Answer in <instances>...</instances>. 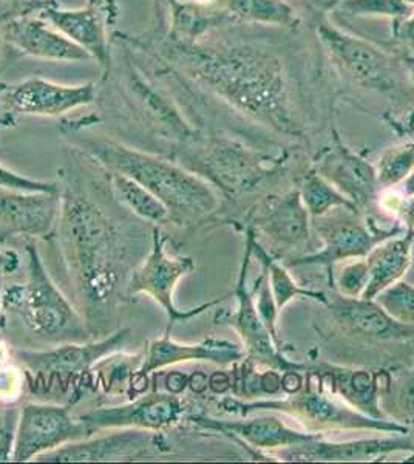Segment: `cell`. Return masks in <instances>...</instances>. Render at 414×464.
<instances>
[{
  "label": "cell",
  "instance_id": "cell-16",
  "mask_svg": "<svg viewBox=\"0 0 414 464\" xmlns=\"http://www.w3.org/2000/svg\"><path fill=\"white\" fill-rule=\"evenodd\" d=\"M183 401L175 393L153 392L150 395L135 396L133 401L121 406H107L93 409L79 420L84 422L90 432L107 429H142L150 432H163L183 418Z\"/></svg>",
  "mask_w": 414,
  "mask_h": 464
},
{
  "label": "cell",
  "instance_id": "cell-10",
  "mask_svg": "<svg viewBox=\"0 0 414 464\" xmlns=\"http://www.w3.org/2000/svg\"><path fill=\"white\" fill-rule=\"evenodd\" d=\"M314 220L313 227L322 240V249L289 259L286 264L289 266L323 265L330 269V276L339 262L367 257L376 245L404 232L400 227L371 231L359 212L346 208H339Z\"/></svg>",
  "mask_w": 414,
  "mask_h": 464
},
{
  "label": "cell",
  "instance_id": "cell-6",
  "mask_svg": "<svg viewBox=\"0 0 414 464\" xmlns=\"http://www.w3.org/2000/svg\"><path fill=\"white\" fill-rule=\"evenodd\" d=\"M130 338V328H121L98 341L63 343L50 350H14L13 356L25 369L33 392H50L54 384L63 392L70 387L78 391L79 381L102 359L127 347Z\"/></svg>",
  "mask_w": 414,
  "mask_h": 464
},
{
  "label": "cell",
  "instance_id": "cell-46",
  "mask_svg": "<svg viewBox=\"0 0 414 464\" xmlns=\"http://www.w3.org/2000/svg\"><path fill=\"white\" fill-rule=\"evenodd\" d=\"M407 69H409V78L414 85V58L407 59Z\"/></svg>",
  "mask_w": 414,
  "mask_h": 464
},
{
  "label": "cell",
  "instance_id": "cell-23",
  "mask_svg": "<svg viewBox=\"0 0 414 464\" xmlns=\"http://www.w3.org/2000/svg\"><path fill=\"white\" fill-rule=\"evenodd\" d=\"M326 306L343 330L359 338L374 341H405L414 338V325L400 324L376 301L363 297H346L332 291Z\"/></svg>",
  "mask_w": 414,
  "mask_h": 464
},
{
  "label": "cell",
  "instance_id": "cell-27",
  "mask_svg": "<svg viewBox=\"0 0 414 464\" xmlns=\"http://www.w3.org/2000/svg\"><path fill=\"white\" fill-rule=\"evenodd\" d=\"M311 373L317 378L320 387L330 389L331 393L341 396L352 409L383 420L382 411L379 407L378 380L368 370L320 365L314 367Z\"/></svg>",
  "mask_w": 414,
  "mask_h": 464
},
{
  "label": "cell",
  "instance_id": "cell-48",
  "mask_svg": "<svg viewBox=\"0 0 414 464\" xmlns=\"http://www.w3.org/2000/svg\"><path fill=\"white\" fill-rule=\"evenodd\" d=\"M405 4L409 6H413L414 8V0H404Z\"/></svg>",
  "mask_w": 414,
  "mask_h": 464
},
{
  "label": "cell",
  "instance_id": "cell-4",
  "mask_svg": "<svg viewBox=\"0 0 414 464\" xmlns=\"http://www.w3.org/2000/svg\"><path fill=\"white\" fill-rule=\"evenodd\" d=\"M25 284L2 293V308L16 313L37 338L52 343L91 341L84 316L59 290L33 240H25Z\"/></svg>",
  "mask_w": 414,
  "mask_h": 464
},
{
  "label": "cell",
  "instance_id": "cell-43",
  "mask_svg": "<svg viewBox=\"0 0 414 464\" xmlns=\"http://www.w3.org/2000/svg\"><path fill=\"white\" fill-rule=\"evenodd\" d=\"M304 2L313 6L315 11L330 13V11H336L341 6L342 2H345V0H304Z\"/></svg>",
  "mask_w": 414,
  "mask_h": 464
},
{
  "label": "cell",
  "instance_id": "cell-39",
  "mask_svg": "<svg viewBox=\"0 0 414 464\" xmlns=\"http://www.w3.org/2000/svg\"><path fill=\"white\" fill-rule=\"evenodd\" d=\"M17 421L19 411H6L0 420V461H11L13 449L16 441Z\"/></svg>",
  "mask_w": 414,
  "mask_h": 464
},
{
  "label": "cell",
  "instance_id": "cell-3",
  "mask_svg": "<svg viewBox=\"0 0 414 464\" xmlns=\"http://www.w3.org/2000/svg\"><path fill=\"white\" fill-rule=\"evenodd\" d=\"M74 148L95 160L105 170L127 175L150 190L168 209V222L192 227L214 216L220 208V196L209 181L192 170L155 153L129 148L107 138L73 133Z\"/></svg>",
  "mask_w": 414,
  "mask_h": 464
},
{
  "label": "cell",
  "instance_id": "cell-2",
  "mask_svg": "<svg viewBox=\"0 0 414 464\" xmlns=\"http://www.w3.org/2000/svg\"><path fill=\"white\" fill-rule=\"evenodd\" d=\"M184 69L232 109L284 135H299L293 92L277 54L254 45L178 44Z\"/></svg>",
  "mask_w": 414,
  "mask_h": 464
},
{
  "label": "cell",
  "instance_id": "cell-19",
  "mask_svg": "<svg viewBox=\"0 0 414 464\" xmlns=\"http://www.w3.org/2000/svg\"><path fill=\"white\" fill-rule=\"evenodd\" d=\"M245 358V350L240 345L226 339L209 338L197 343H181L173 341L170 334L155 339L149 343L142 362L133 373L130 387L133 393H142L141 385H147V376L153 372L170 367V365L190 362V361H207L218 365H231Z\"/></svg>",
  "mask_w": 414,
  "mask_h": 464
},
{
  "label": "cell",
  "instance_id": "cell-1",
  "mask_svg": "<svg viewBox=\"0 0 414 464\" xmlns=\"http://www.w3.org/2000/svg\"><path fill=\"white\" fill-rule=\"evenodd\" d=\"M59 189L61 211L53 229L59 257L73 286L76 308L93 338L102 336L116 305L129 299L127 284L146 257V236L121 217L122 205L109 179L104 188L81 164H70Z\"/></svg>",
  "mask_w": 414,
  "mask_h": 464
},
{
  "label": "cell",
  "instance_id": "cell-7",
  "mask_svg": "<svg viewBox=\"0 0 414 464\" xmlns=\"http://www.w3.org/2000/svg\"><path fill=\"white\" fill-rule=\"evenodd\" d=\"M311 373V372H310ZM317 380V378H315ZM319 382V381H317ZM314 385L302 387L297 393H293L288 400L277 401L238 402L231 398L221 401V407L231 413L249 415L252 411H275L286 413L289 417L303 422L311 430H374V432L396 433L405 435L409 428L400 426L398 422L389 420H379L362 411L352 409L351 406H343L341 402L332 401L325 393L320 392Z\"/></svg>",
  "mask_w": 414,
  "mask_h": 464
},
{
  "label": "cell",
  "instance_id": "cell-36",
  "mask_svg": "<svg viewBox=\"0 0 414 464\" xmlns=\"http://www.w3.org/2000/svg\"><path fill=\"white\" fill-rule=\"evenodd\" d=\"M252 293H254L255 306H257L258 314L262 317L265 327L268 328L271 336L280 348V338L277 334V316L280 310H278L275 299H274L266 269L263 268V275L258 277Z\"/></svg>",
  "mask_w": 414,
  "mask_h": 464
},
{
  "label": "cell",
  "instance_id": "cell-47",
  "mask_svg": "<svg viewBox=\"0 0 414 464\" xmlns=\"http://www.w3.org/2000/svg\"><path fill=\"white\" fill-rule=\"evenodd\" d=\"M4 276L0 273V308H2V279H4Z\"/></svg>",
  "mask_w": 414,
  "mask_h": 464
},
{
  "label": "cell",
  "instance_id": "cell-35",
  "mask_svg": "<svg viewBox=\"0 0 414 464\" xmlns=\"http://www.w3.org/2000/svg\"><path fill=\"white\" fill-rule=\"evenodd\" d=\"M368 284L367 259H352L343 265L337 275L331 276V285L334 291L346 297H361Z\"/></svg>",
  "mask_w": 414,
  "mask_h": 464
},
{
  "label": "cell",
  "instance_id": "cell-21",
  "mask_svg": "<svg viewBox=\"0 0 414 464\" xmlns=\"http://www.w3.org/2000/svg\"><path fill=\"white\" fill-rule=\"evenodd\" d=\"M58 192H26L0 186V225L13 236L48 237L58 222Z\"/></svg>",
  "mask_w": 414,
  "mask_h": 464
},
{
  "label": "cell",
  "instance_id": "cell-31",
  "mask_svg": "<svg viewBox=\"0 0 414 464\" xmlns=\"http://www.w3.org/2000/svg\"><path fill=\"white\" fill-rule=\"evenodd\" d=\"M300 196L303 200L306 209L310 212L311 218H319L328 212L346 208L351 211H357L356 206L341 194L334 186L330 185L323 177H320L314 169L306 174L300 188ZM361 214V212H359Z\"/></svg>",
  "mask_w": 414,
  "mask_h": 464
},
{
  "label": "cell",
  "instance_id": "cell-50",
  "mask_svg": "<svg viewBox=\"0 0 414 464\" xmlns=\"http://www.w3.org/2000/svg\"><path fill=\"white\" fill-rule=\"evenodd\" d=\"M0 41H2V36H0Z\"/></svg>",
  "mask_w": 414,
  "mask_h": 464
},
{
  "label": "cell",
  "instance_id": "cell-40",
  "mask_svg": "<svg viewBox=\"0 0 414 464\" xmlns=\"http://www.w3.org/2000/svg\"><path fill=\"white\" fill-rule=\"evenodd\" d=\"M393 33L399 43L414 52V11L402 21L394 22Z\"/></svg>",
  "mask_w": 414,
  "mask_h": 464
},
{
  "label": "cell",
  "instance_id": "cell-11",
  "mask_svg": "<svg viewBox=\"0 0 414 464\" xmlns=\"http://www.w3.org/2000/svg\"><path fill=\"white\" fill-rule=\"evenodd\" d=\"M91 435L93 433L79 417H74L69 406L28 402L19 411L11 461L26 463Z\"/></svg>",
  "mask_w": 414,
  "mask_h": 464
},
{
  "label": "cell",
  "instance_id": "cell-5",
  "mask_svg": "<svg viewBox=\"0 0 414 464\" xmlns=\"http://www.w3.org/2000/svg\"><path fill=\"white\" fill-rule=\"evenodd\" d=\"M177 163L209 181L227 198H236L269 175L266 159L243 144L220 137H203L175 148Z\"/></svg>",
  "mask_w": 414,
  "mask_h": 464
},
{
  "label": "cell",
  "instance_id": "cell-13",
  "mask_svg": "<svg viewBox=\"0 0 414 464\" xmlns=\"http://www.w3.org/2000/svg\"><path fill=\"white\" fill-rule=\"evenodd\" d=\"M168 441L161 432L142 429H118V432L93 438V435L52 452L41 455V463H101V461H133L158 457L168 452Z\"/></svg>",
  "mask_w": 414,
  "mask_h": 464
},
{
  "label": "cell",
  "instance_id": "cell-45",
  "mask_svg": "<svg viewBox=\"0 0 414 464\" xmlns=\"http://www.w3.org/2000/svg\"><path fill=\"white\" fill-rule=\"evenodd\" d=\"M11 237H14V236H13L8 229H5V227L0 225V245H2V243H5L6 240Z\"/></svg>",
  "mask_w": 414,
  "mask_h": 464
},
{
  "label": "cell",
  "instance_id": "cell-8",
  "mask_svg": "<svg viewBox=\"0 0 414 464\" xmlns=\"http://www.w3.org/2000/svg\"><path fill=\"white\" fill-rule=\"evenodd\" d=\"M195 271V260L192 257H172L166 251V237L158 227H152V240L146 257L131 273L127 284V297L131 299L138 295H147L163 308L168 316L166 334H170L173 325L178 322H188L198 316L212 306L220 305L226 297H217L216 301L195 306L190 310H179L173 302V293L179 280Z\"/></svg>",
  "mask_w": 414,
  "mask_h": 464
},
{
  "label": "cell",
  "instance_id": "cell-29",
  "mask_svg": "<svg viewBox=\"0 0 414 464\" xmlns=\"http://www.w3.org/2000/svg\"><path fill=\"white\" fill-rule=\"evenodd\" d=\"M227 16L232 22L294 27L297 22L295 10L286 0H226Z\"/></svg>",
  "mask_w": 414,
  "mask_h": 464
},
{
  "label": "cell",
  "instance_id": "cell-28",
  "mask_svg": "<svg viewBox=\"0 0 414 464\" xmlns=\"http://www.w3.org/2000/svg\"><path fill=\"white\" fill-rule=\"evenodd\" d=\"M111 192L127 211L141 218L142 222L150 223L153 227L168 222V209L163 201L153 196L150 190L137 183L127 175L105 170Z\"/></svg>",
  "mask_w": 414,
  "mask_h": 464
},
{
  "label": "cell",
  "instance_id": "cell-9",
  "mask_svg": "<svg viewBox=\"0 0 414 464\" xmlns=\"http://www.w3.org/2000/svg\"><path fill=\"white\" fill-rule=\"evenodd\" d=\"M317 36L331 63L354 84L378 93H393L400 89L402 72L396 59L382 48L328 21L317 25Z\"/></svg>",
  "mask_w": 414,
  "mask_h": 464
},
{
  "label": "cell",
  "instance_id": "cell-33",
  "mask_svg": "<svg viewBox=\"0 0 414 464\" xmlns=\"http://www.w3.org/2000/svg\"><path fill=\"white\" fill-rule=\"evenodd\" d=\"M336 11L348 17H378L399 22L413 13L404 0H345Z\"/></svg>",
  "mask_w": 414,
  "mask_h": 464
},
{
  "label": "cell",
  "instance_id": "cell-44",
  "mask_svg": "<svg viewBox=\"0 0 414 464\" xmlns=\"http://www.w3.org/2000/svg\"><path fill=\"white\" fill-rule=\"evenodd\" d=\"M402 185H404L405 196L414 197V170L413 174L409 175Z\"/></svg>",
  "mask_w": 414,
  "mask_h": 464
},
{
  "label": "cell",
  "instance_id": "cell-37",
  "mask_svg": "<svg viewBox=\"0 0 414 464\" xmlns=\"http://www.w3.org/2000/svg\"><path fill=\"white\" fill-rule=\"evenodd\" d=\"M0 186L10 189L26 190V192H58L59 183L45 179H30L26 175L17 174L0 164Z\"/></svg>",
  "mask_w": 414,
  "mask_h": 464
},
{
  "label": "cell",
  "instance_id": "cell-25",
  "mask_svg": "<svg viewBox=\"0 0 414 464\" xmlns=\"http://www.w3.org/2000/svg\"><path fill=\"white\" fill-rule=\"evenodd\" d=\"M195 426L216 430L226 437L234 438L236 441L249 444L255 449H286L295 444L303 443L306 440L317 437L319 433H304L289 428L280 418L260 417L252 418L247 421H220L216 418L199 417L194 415L189 418Z\"/></svg>",
  "mask_w": 414,
  "mask_h": 464
},
{
  "label": "cell",
  "instance_id": "cell-22",
  "mask_svg": "<svg viewBox=\"0 0 414 464\" xmlns=\"http://www.w3.org/2000/svg\"><path fill=\"white\" fill-rule=\"evenodd\" d=\"M414 450V444L405 435L391 438H365L354 441H323L320 435L303 443L282 449L278 454L284 461H320V463H342V461H372L396 452Z\"/></svg>",
  "mask_w": 414,
  "mask_h": 464
},
{
  "label": "cell",
  "instance_id": "cell-12",
  "mask_svg": "<svg viewBox=\"0 0 414 464\" xmlns=\"http://www.w3.org/2000/svg\"><path fill=\"white\" fill-rule=\"evenodd\" d=\"M93 82L65 85L26 78L17 82H0V111L8 116H61L95 101Z\"/></svg>",
  "mask_w": 414,
  "mask_h": 464
},
{
  "label": "cell",
  "instance_id": "cell-34",
  "mask_svg": "<svg viewBox=\"0 0 414 464\" xmlns=\"http://www.w3.org/2000/svg\"><path fill=\"white\" fill-rule=\"evenodd\" d=\"M390 316L407 325H414V285L399 280L379 293L374 299Z\"/></svg>",
  "mask_w": 414,
  "mask_h": 464
},
{
  "label": "cell",
  "instance_id": "cell-38",
  "mask_svg": "<svg viewBox=\"0 0 414 464\" xmlns=\"http://www.w3.org/2000/svg\"><path fill=\"white\" fill-rule=\"evenodd\" d=\"M52 0H0V22L39 14Z\"/></svg>",
  "mask_w": 414,
  "mask_h": 464
},
{
  "label": "cell",
  "instance_id": "cell-41",
  "mask_svg": "<svg viewBox=\"0 0 414 464\" xmlns=\"http://www.w3.org/2000/svg\"><path fill=\"white\" fill-rule=\"evenodd\" d=\"M21 268V256L14 249H0V273L13 275Z\"/></svg>",
  "mask_w": 414,
  "mask_h": 464
},
{
  "label": "cell",
  "instance_id": "cell-42",
  "mask_svg": "<svg viewBox=\"0 0 414 464\" xmlns=\"http://www.w3.org/2000/svg\"><path fill=\"white\" fill-rule=\"evenodd\" d=\"M188 384H189V378L183 375V373H179V372H173V373L168 376V380H166V389H168V392H170V393H175V395H179V393L186 389V385Z\"/></svg>",
  "mask_w": 414,
  "mask_h": 464
},
{
  "label": "cell",
  "instance_id": "cell-49",
  "mask_svg": "<svg viewBox=\"0 0 414 464\" xmlns=\"http://www.w3.org/2000/svg\"><path fill=\"white\" fill-rule=\"evenodd\" d=\"M2 152H4V150H2V144H0V155H2Z\"/></svg>",
  "mask_w": 414,
  "mask_h": 464
},
{
  "label": "cell",
  "instance_id": "cell-20",
  "mask_svg": "<svg viewBox=\"0 0 414 464\" xmlns=\"http://www.w3.org/2000/svg\"><path fill=\"white\" fill-rule=\"evenodd\" d=\"M2 41L10 44L32 58L53 63H89L91 61L84 48L53 27L43 17L25 16L0 22Z\"/></svg>",
  "mask_w": 414,
  "mask_h": 464
},
{
  "label": "cell",
  "instance_id": "cell-14",
  "mask_svg": "<svg viewBox=\"0 0 414 464\" xmlns=\"http://www.w3.org/2000/svg\"><path fill=\"white\" fill-rule=\"evenodd\" d=\"M252 254L251 232L247 231L246 254L240 271V277L236 282V312L220 317L221 324L234 328L242 339L245 356L252 364L268 365L277 372L288 370H306V365L291 362L280 353V348L274 341L268 328L265 327L262 317L258 314L254 293L247 288V265Z\"/></svg>",
  "mask_w": 414,
  "mask_h": 464
},
{
  "label": "cell",
  "instance_id": "cell-24",
  "mask_svg": "<svg viewBox=\"0 0 414 464\" xmlns=\"http://www.w3.org/2000/svg\"><path fill=\"white\" fill-rule=\"evenodd\" d=\"M127 90L142 122L158 138H163L172 144L173 149L192 143L198 137V130L190 126L173 101L147 84L137 73L129 74Z\"/></svg>",
  "mask_w": 414,
  "mask_h": 464
},
{
  "label": "cell",
  "instance_id": "cell-17",
  "mask_svg": "<svg viewBox=\"0 0 414 464\" xmlns=\"http://www.w3.org/2000/svg\"><path fill=\"white\" fill-rule=\"evenodd\" d=\"M314 170L351 201L361 214L376 205L382 189L376 166L346 148L339 135L334 137V144L317 159Z\"/></svg>",
  "mask_w": 414,
  "mask_h": 464
},
{
  "label": "cell",
  "instance_id": "cell-26",
  "mask_svg": "<svg viewBox=\"0 0 414 464\" xmlns=\"http://www.w3.org/2000/svg\"><path fill=\"white\" fill-rule=\"evenodd\" d=\"M414 227L387 238L368 254V284L361 297L374 301L379 293L402 279L413 262Z\"/></svg>",
  "mask_w": 414,
  "mask_h": 464
},
{
  "label": "cell",
  "instance_id": "cell-32",
  "mask_svg": "<svg viewBox=\"0 0 414 464\" xmlns=\"http://www.w3.org/2000/svg\"><path fill=\"white\" fill-rule=\"evenodd\" d=\"M376 170L380 188H391L404 183L414 170V141L385 150L376 164Z\"/></svg>",
  "mask_w": 414,
  "mask_h": 464
},
{
  "label": "cell",
  "instance_id": "cell-18",
  "mask_svg": "<svg viewBox=\"0 0 414 464\" xmlns=\"http://www.w3.org/2000/svg\"><path fill=\"white\" fill-rule=\"evenodd\" d=\"M37 16L43 17L53 27L69 37L76 45L100 63L111 65V48L105 24L116 16L113 0H89L85 8L63 10L50 2Z\"/></svg>",
  "mask_w": 414,
  "mask_h": 464
},
{
  "label": "cell",
  "instance_id": "cell-30",
  "mask_svg": "<svg viewBox=\"0 0 414 464\" xmlns=\"http://www.w3.org/2000/svg\"><path fill=\"white\" fill-rule=\"evenodd\" d=\"M247 231L251 232L252 253H255L263 264V268L266 269V273H268L269 285H271L278 310H284L289 302L300 295L314 299L325 305L328 295H325L323 291L310 290V288H303L299 284H295L284 265L278 264L277 260L274 259L273 256H269V253H266L262 245L257 242V236L254 234L251 227Z\"/></svg>",
  "mask_w": 414,
  "mask_h": 464
},
{
  "label": "cell",
  "instance_id": "cell-15",
  "mask_svg": "<svg viewBox=\"0 0 414 464\" xmlns=\"http://www.w3.org/2000/svg\"><path fill=\"white\" fill-rule=\"evenodd\" d=\"M310 218L300 190H291L265 198L254 211L251 229L254 234H262L273 248L294 254V259L306 254L311 246Z\"/></svg>",
  "mask_w": 414,
  "mask_h": 464
}]
</instances>
